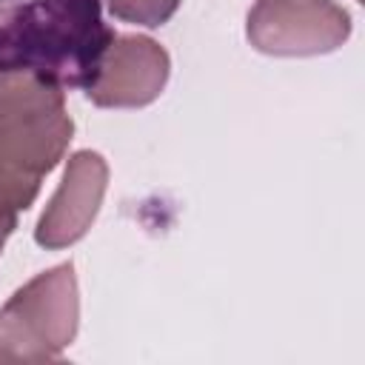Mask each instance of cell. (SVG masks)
Segmentation results:
<instances>
[{
	"label": "cell",
	"instance_id": "obj_5",
	"mask_svg": "<svg viewBox=\"0 0 365 365\" xmlns=\"http://www.w3.org/2000/svg\"><path fill=\"white\" fill-rule=\"evenodd\" d=\"M171 74L168 51L145 34H114L86 97L100 108H143L154 103Z\"/></svg>",
	"mask_w": 365,
	"mask_h": 365
},
{
	"label": "cell",
	"instance_id": "obj_6",
	"mask_svg": "<svg viewBox=\"0 0 365 365\" xmlns=\"http://www.w3.org/2000/svg\"><path fill=\"white\" fill-rule=\"evenodd\" d=\"M108 188V163L103 154L83 148L66 163L63 180L34 225V242L46 251H60L83 240L100 214Z\"/></svg>",
	"mask_w": 365,
	"mask_h": 365
},
{
	"label": "cell",
	"instance_id": "obj_3",
	"mask_svg": "<svg viewBox=\"0 0 365 365\" xmlns=\"http://www.w3.org/2000/svg\"><path fill=\"white\" fill-rule=\"evenodd\" d=\"M80 328V288L71 262H60L0 308V362H51L74 342Z\"/></svg>",
	"mask_w": 365,
	"mask_h": 365
},
{
	"label": "cell",
	"instance_id": "obj_4",
	"mask_svg": "<svg viewBox=\"0 0 365 365\" xmlns=\"http://www.w3.org/2000/svg\"><path fill=\"white\" fill-rule=\"evenodd\" d=\"M245 37L271 57L331 54L351 37V14L334 0H257Z\"/></svg>",
	"mask_w": 365,
	"mask_h": 365
},
{
	"label": "cell",
	"instance_id": "obj_7",
	"mask_svg": "<svg viewBox=\"0 0 365 365\" xmlns=\"http://www.w3.org/2000/svg\"><path fill=\"white\" fill-rule=\"evenodd\" d=\"M106 6L123 23L160 29L177 14L180 0H106Z\"/></svg>",
	"mask_w": 365,
	"mask_h": 365
},
{
	"label": "cell",
	"instance_id": "obj_1",
	"mask_svg": "<svg viewBox=\"0 0 365 365\" xmlns=\"http://www.w3.org/2000/svg\"><path fill=\"white\" fill-rule=\"evenodd\" d=\"M114 40L100 0H29L0 14V71L88 88Z\"/></svg>",
	"mask_w": 365,
	"mask_h": 365
},
{
	"label": "cell",
	"instance_id": "obj_2",
	"mask_svg": "<svg viewBox=\"0 0 365 365\" xmlns=\"http://www.w3.org/2000/svg\"><path fill=\"white\" fill-rule=\"evenodd\" d=\"M71 137L66 88L37 74L0 71V205L17 214L31 208Z\"/></svg>",
	"mask_w": 365,
	"mask_h": 365
}]
</instances>
